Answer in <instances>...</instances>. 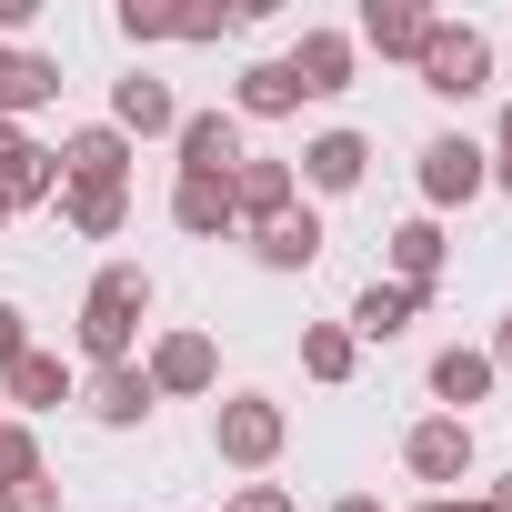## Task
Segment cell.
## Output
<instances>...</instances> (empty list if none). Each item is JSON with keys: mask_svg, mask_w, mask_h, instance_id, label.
I'll list each match as a JSON object with an SVG mask.
<instances>
[{"mask_svg": "<svg viewBox=\"0 0 512 512\" xmlns=\"http://www.w3.org/2000/svg\"><path fill=\"white\" fill-rule=\"evenodd\" d=\"M141 312H151V272H141V262H111V272L81 292V362H91V372L131 362V342H141Z\"/></svg>", "mask_w": 512, "mask_h": 512, "instance_id": "1", "label": "cell"}, {"mask_svg": "<svg viewBox=\"0 0 512 512\" xmlns=\"http://www.w3.org/2000/svg\"><path fill=\"white\" fill-rule=\"evenodd\" d=\"M282 442H292V412H282L272 392H231V402L211 412V452H221L231 472H272Z\"/></svg>", "mask_w": 512, "mask_h": 512, "instance_id": "2", "label": "cell"}, {"mask_svg": "<svg viewBox=\"0 0 512 512\" xmlns=\"http://www.w3.org/2000/svg\"><path fill=\"white\" fill-rule=\"evenodd\" d=\"M422 91L432 101H472V91H492V41L472 31V21H432V41H422Z\"/></svg>", "mask_w": 512, "mask_h": 512, "instance_id": "3", "label": "cell"}, {"mask_svg": "<svg viewBox=\"0 0 512 512\" xmlns=\"http://www.w3.org/2000/svg\"><path fill=\"white\" fill-rule=\"evenodd\" d=\"M492 191V161H482V141H462V131H432L422 141V211H462V201H482Z\"/></svg>", "mask_w": 512, "mask_h": 512, "instance_id": "4", "label": "cell"}, {"mask_svg": "<svg viewBox=\"0 0 512 512\" xmlns=\"http://www.w3.org/2000/svg\"><path fill=\"white\" fill-rule=\"evenodd\" d=\"M141 372H151L161 402H201V392H221V352H211V332H161Z\"/></svg>", "mask_w": 512, "mask_h": 512, "instance_id": "5", "label": "cell"}, {"mask_svg": "<svg viewBox=\"0 0 512 512\" xmlns=\"http://www.w3.org/2000/svg\"><path fill=\"white\" fill-rule=\"evenodd\" d=\"M402 472H412V482H432V492H452V482L472 472V422H452V412H422V422L402 432Z\"/></svg>", "mask_w": 512, "mask_h": 512, "instance_id": "6", "label": "cell"}, {"mask_svg": "<svg viewBox=\"0 0 512 512\" xmlns=\"http://www.w3.org/2000/svg\"><path fill=\"white\" fill-rule=\"evenodd\" d=\"M322 211L312 201H292V211H272V221H251V262H262V272H312L322 262Z\"/></svg>", "mask_w": 512, "mask_h": 512, "instance_id": "7", "label": "cell"}, {"mask_svg": "<svg viewBox=\"0 0 512 512\" xmlns=\"http://www.w3.org/2000/svg\"><path fill=\"white\" fill-rule=\"evenodd\" d=\"M171 151H181L191 181H231V171H241V121H231V111H181Z\"/></svg>", "mask_w": 512, "mask_h": 512, "instance_id": "8", "label": "cell"}, {"mask_svg": "<svg viewBox=\"0 0 512 512\" xmlns=\"http://www.w3.org/2000/svg\"><path fill=\"white\" fill-rule=\"evenodd\" d=\"M61 181H71V191H131V141H121L111 121L71 131V141H61Z\"/></svg>", "mask_w": 512, "mask_h": 512, "instance_id": "9", "label": "cell"}, {"mask_svg": "<svg viewBox=\"0 0 512 512\" xmlns=\"http://www.w3.org/2000/svg\"><path fill=\"white\" fill-rule=\"evenodd\" d=\"M352 61H362V41H352V31H302L282 71L302 81V101H332V91H352Z\"/></svg>", "mask_w": 512, "mask_h": 512, "instance_id": "10", "label": "cell"}, {"mask_svg": "<svg viewBox=\"0 0 512 512\" xmlns=\"http://www.w3.org/2000/svg\"><path fill=\"white\" fill-rule=\"evenodd\" d=\"M81 402H91V422H101V432H141L161 392H151V372H141V362H111V372H91V382H81Z\"/></svg>", "mask_w": 512, "mask_h": 512, "instance_id": "11", "label": "cell"}, {"mask_svg": "<svg viewBox=\"0 0 512 512\" xmlns=\"http://www.w3.org/2000/svg\"><path fill=\"white\" fill-rule=\"evenodd\" d=\"M111 131H121V141H161V131H181V101H171V81H151V71L111 81Z\"/></svg>", "mask_w": 512, "mask_h": 512, "instance_id": "12", "label": "cell"}, {"mask_svg": "<svg viewBox=\"0 0 512 512\" xmlns=\"http://www.w3.org/2000/svg\"><path fill=\"white\" fill-rule=\"evenodd\" d=\"M292 201H302L292 161H262V151H241V171H231V211H241V231H251V221H272V211H292Z\"/></svg>", "mask_w": 512, "mask_h": 512, "instance_id": "13", "label": "cell"}, {"mask_svg": "<svg viewBox=\"0 0 512 512\" xmlns=\"http://www.w3.org/2000/svg\"><path fill=\"white\" fill-rule=\"evenodd\" d=\"M362 171H372V141H362V131H322V141H302V171H292V181H312V191H362Z\"/></svg>", "mask_w": 512, "mask_h": 512, "instance_id": "14", "label": "cell"}, {"mask_svg": "<svg viewBox=\"0 0 512 512\" xmlns=\"http://www.w3.org/2000/svg\"><path fill=\"white\" fill-rule=\"evenodd\" d=\"M41 101H61V61L0 41V121H21V111H41Z\"/></svg>", "mask_w": 512, "mask_h": 512, "instance_id": "15", "label": "cell"}, {"mask_svg": "<svg viewBox=\"0 0 512 512\" xmlns=\"http://www.w3.org/2000/svg\"><path fill=\"white\" fill-rule=\"evenodd\" d=\"M422 302H432V292H402V282H372V292L352 302V322H342V332H352V342H402V332L422 322Z\"/></svg>", "mask_w": 512, "mask_h": 512, "instance_id": "16", "label": "cell"}, {"mask_svg": "<svg viewBox=\"0 0 512 512\" xmlns=\"http://www.w3.org/2000/svg\"><path fill=\"white\" fill-rule=\"evenodd\" d=\"M492 382H502L492 352H462V342L432 352V402H452V422H472V402H492Z\"/></svg>", "mask_w": 512, "mask_h": 512, "instance_id": "17", "label": "cell"}, {"mask_svg": "<svg viewBox=\"0 0 512 512\" xmlns=\"http://www.w3.org/2000/svg\"><path fill=\"white\" fill-rule=\"evenodd\" d=\"M302 111V81L282 71V61H251L241 81H231V121H292Z\"/></svg>", "mask_w": 512, "mask_h": 512, "instance_id": "18", "label": "cell"}, {"mask_svg": "<svg viewBox=\"0 0 512 512\" xmlns=\"http://www.w3.org/2000/svg\"><path fill=\"white\" fill-rule=\"evenodd\" d=\"M382 251H392V282H402V292H432V282H442V251H452V241H442V221L422 211V221H402Z\"/></svg>", "mask_w": 512, "mask_h": 512, "instance_id": "19", "label": "cell"}, {"mask_svg": "<svg viewBox=\"0 0 512 512\" xmlns=\"http://www.w3.org/2000/svg\"><path fill=\"white\" fill-rule=\"evenodd\" d=\"M0 382H11V402H21V412H61V402L81 392V382H71V362H61V352H41V342H31L11 372H0Z\"/></svg>", "mask_w": 512, "mask_h": 512, "instance_id": "20", "label": "cell"}, {"mask_svg": "<svg viewBox=\"0 0 512 512\" xmlns=\"http://www.w3.org/2000/svg\"><path fill=\"white\" fill-rule=\"evenodd\" d=\"M171 221L191 231V241H221V231H241V211H231V181H171Z\"/></svg>", "mask_w": 512, "mask_h": 512, "instance_id": "21", "label": "cell"}, {"mask_svg": "<svg viewBox=\"0 0 512 512\" xmlns=\"http://www.w3.org/2000/svg\"><path fill=\"white\" fill-rule=\"evenodd\" d=\"M362 41H372L382 61H422V41H432V11H412V0H372V11H362Z\"/></svg>", "mask_w": 512, "mask_h": 512, "instance_id": "22", "label": "cell"}, {"mask_svg": "<svg viewBox=\"0 0 512 512\" xmlns=\"http://www.w3.org/2000/svg\"><path fill=\"white\" fill-rule=\"evenodd\" d=\"M61 221H71L81 241H111V231L131 221V191H71V181H61Z\"/></svg>", "mask_w": 512, "mask_h": 512, "instance_id": "23", "label": "cell"}, {"mask_svg": "<svg viewBox=\"0 0 512 512\" xmlns=\"http://www.w3.org/2000/svg\"><path fill=\"white\" fill-rule=\"evenodd\" d=\"M352 362H362V342L342 322H302V372L312 382H352Z\"/></svg>", "mask_w": 512, "mask_h": 512, "instance_id": "24", "label": "cell"}, {"mask_svg": "<svg viewBox=\"0 0 512 512\" xmlns=\"http://www.w3.org/2000/svg\"><path fill=\"white\" fill-rule=\"evenodd\" d=\"M31 472H51L41 462V432L31 422H0V482H31Z\"/></svg>", "mask_w": 512, "mask_h": 512, "instance_id": "25", "label": "cell"}, {"mask_svg": "<svg viewBox=\"0 0 512 512\" xmlns=\"http://www.w3.org/2000/svg\"><path fill=\"white\" fill-rule=\"evenodd\" d=\"M0 512H61V482L31 472V482H0Z\"/></svg>", "mask_w": 512, "mask_h": 512, "instance_id": "26", "label": "cell"}, {"mask_svg": "<svg viewBox=\"0 0 512 512\" xmlns=\"http://www.w3.org/2000/svg\"><path fill=\"white\" fill-rule=\"evenodd\" d=\"M121 41H171V11H151V0H121Z\"/></svg>", "mask_w": 512, "mask_h": 512, "instance_id": "27", "label": "cell"}, {"mask_svg": "<svg viewBox=\"0 0 512 512\" xmlns=\"http://www.w3.org/2000/svg\"><path fill=\"white\" fill-rule=\"evenodd\" d=\"M221 512H302V502H292V492H282V482H241V492H231V502H221Z\"/></svg>", "mask_w": 512, "mask_h": 512, "instance_id": "28", "label": "cell"}, {"mask_svg": "<svg viewBox=\"0 0 512 512\" xmlns=\"http://www.w3.org/2000/svg\"><path fill=\"white\" fill-rule=\"evenodd\" d=\"M21 352H31V322H21V302H0V372H11Z\"/></svg>", "mask_w": 512, "mask_h": 512, "instance_id": "29", "label": "cell"}, {"mask_svg": "<svg viewBox=\"0 0 512 512\" xmlns=\"http://www.w3.org/2000/svg\"><path fill=\"white\" fill-rule=\"evenodd\" d=\"M482 161H492V181L512 191V101H502V121H492V151H482Z\"/></svg>", "mask_w": 512, "mask_h": 512, "instance_id": "30", "label": "cell"}, {"mask_svg": "<svg viewBox=\"0 0 512 512\" xmlns=\"http://www.w3.org/2000/svg\"><path fill=\"white\" fill-rule=\"evenodd\" d=\"M31 151H41V141H31V131H21V121H0V181H11V171H21V161H31Z\"/></svg>", "mask_w": 512, "mask_h": 512, "instance_id": "31", "label": "cell"}, {"mask_svg": "<svg viewBox=\"0 0 512 512\" xmlns=\"http://www.w3.org/2000/svg\"><path fill=\"white\" fill-rule=\"evenodd\" d=\"M492 372H512V312L492 322Z\"/></svg>", "mask_w": 512, "mask_h": 512, "instance_id": "32", "label": "cell"}, {"mask_svg": "<svg viewBox=\"0 0 512 512\" xmlns=\"http://www.w3.org/2000/svg\"><path fill=\"white\" fill-rule=\"evenodd\" d=\"M412 512H492V502H462V492H432V502H412Z\"/></svg>", "mask_w": 512, "mask_h": 512, "instance_id": "33", "label": "cell"}, {"mask_svg": "<svg viewBox=\"0 0 512 512\" xmlns=\"http://www.w3.org/2000/svg\"><path fill=\"white\" fill-rule=\"evenodd\" d=\"M31 21V0H0V31H21Z\"/></svg>", "mask_w": 512, "mask_h": 512, "instance_id": "34", "label": "cell"}, {"mask_svg": "<svg viewBox=\"0 0 512 512\" xmlns=\"http://www.w3.org/2000/svg\"><path fill=\"white\" fill-rule=\"evenodd\" d=\"M332 512H382V502H372V492H342V502H332Z\"/></svg>", "mask_w": 512, "mask_h": 512, "instance_id": "35", "label": "cell"}, {"mask_svg": "<svg viewBox=\"0 0 512 512\" xmlns=\"http://www.w3.org/2000/svg\"><path fill=\"white\" fill-rule=\"evenodd\" d=\"M492 512H512V472H502V482H492Z\"/></svg>", "mask_w": 512, "mask_h": 512, "instance_id": "36", "label": "cell"}, {"mask_svg": "<svg viewBox=\"0 0 512 512\" xmlns=\"http://www.w3.org/2000/svg\"><path fill=\"white\" fill-rule=\"evenodd\" d=\"M0 221H11V211H0Z\"/></svg>", "mask_w": 512, "mask_h": 512, "instance_id": "37", "label": "cell"}]
</instances>
